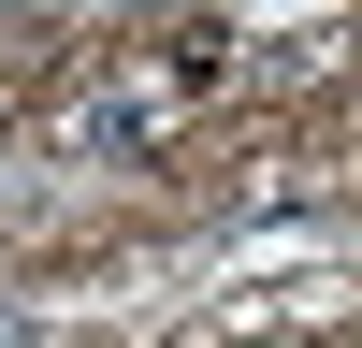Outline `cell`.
<instances>
[{"mask_svg": "<svg viewBox=\"0 0 362 348\" xmlns=\"http://www.w3.org/2000/svg\"><path fill=\"white\" fill-rule=\"evenodd\" d=\"M0 145H15V102H0Z\"/></svg>", "mask_w": 362, "mask_h": 348, "instance_id": "obj_3", "label": "cell"}, {"mask_svg": "<svg viewBox=\"0 0 362 348\" xmlns=\"http://www.w3.org/2000/svg\"><path fill=\"white\" fill-rule=\"evenodd\" d=\"M87 145H102V160H145V145H160V102L102 87V102H87Z\"/></svg>", "mask_w": 362, "mask_h": 348, "instance_id": "obj_2", "label": "cell"}, {"mask_svg": "<svg viewBox=\"0 0 362 348\" xmlns=\"http://www.w3.org/2000/svg\"><path fill=\"white\" fill-rule=\"evenodd\" d=\"M232 58H247V44H232V15H189V29L160 44V73H174V87H232Z\"/></svg>", "mask_w": 362, "mask_h": 348, "instance_id": "obj_1", "label": "cell"}]
</instances>
